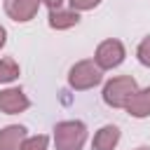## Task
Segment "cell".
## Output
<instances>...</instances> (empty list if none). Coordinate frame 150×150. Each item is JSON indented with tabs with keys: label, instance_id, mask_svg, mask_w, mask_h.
<instances>
[{
	"label": "cell",
	"instance_id": "cell-1",
	"mask_svg": "<svg viewBox=\"0 0 150 150\" xmlns=\"http://www.w3.org/2000/svg\"><path fill=\"white\" fill-rule=\"evenodd\" d=\"M87 141V127L80 120L59 122L54 127V143L56 150H80Z\"/></svg>",
	"mask_w": 150,
	"mask_h": 150
},
{
	"label": "cell",
	"instance_id": "cell-2",
	"mask_svg": "<svg viewBox=\"0 0 150 150\" xmlns=\"http://www.w3.org/2000/svg\"><path fill=\"white\" fill-rule=\"evenodd\" d=\"M134 94H136V80L131 75H120V77H112L105 84L103 101L112 108H124Z\"/></svg>",
	"mask_w": 150,
	"mask_h": 150
},
{
	"label": "cell",
	"instance_id": "cell-3",
	"mask_svg": "<svg viewBox=\"0 0 150 150\" xmlns=\"http://www.w3.org/2000/svg\"><path fill=\"white\" fill-rule=\"evenodd\" d=\"M101 80H103L101 68H98L94 61H89V59L75 63V66L70 68V73H68V84H70L73 89H77V91L91 89V87H96Z\"/></svg>",
	"mask_w": 150,
	"mask_h": 150
},
{
	"label": "cell",
	"instance_id": "cell-4",
	"mask_svg": "<svg viewBox=\"0 0 150 150\" xmlns=\"http://www.w3.org/2000/svg\"><path fill=\"white\" fill-rule=\"evenodd\" d=\"M96 66L101 70H108V68H115L124 61V45L120 40H105L98 45L96 49Z\"/></svg>",
	"mask_w": 150,
	"mask_h": 150
},
{
	"label": "cell",
	"instance_id": "cell-5",
	"mask_svg": "<svg viewBox=\"0 0 150 150\" xmlns=\"http://www.w3.org/2000/svg\"><path fill=\"white\" fill-rule=\"evenodd\" d=\"M28 105H30V101H28V96H26L21 89L12 87V89L0 91V110H2V112H7V115L23 112Z\"/></svg>",
	"mask_w": 150,
	"mask_h": 150
},
{
	"label": "cell",
	"instance_id": "cell-6",
	"mask_svg": "<svg viewBox=\"0 0 150 150\" xmlns=\"http://www.w3.org/2000/svg\"><path fill=\"white\" fill-rule=\"evenodd\" d=\"M40 9V0H5V12L14 21H30Z\"/></svg>",
	"mask_w": 150,
	"mask_h": 150
},
{
	"label": "cell",
	"instance_id": "cell-7",
	"mask_svg": "<svg viewBox=\"0 0 150 150\" xmlns=\"http://www.w3.org/2000/svg\"><path fill=\"white\" fill-rule=\"evenodd\" d=\"M120 141V129L115 124H105L96 131L94 141H91V150H112Z\"/></svg>",
	"mask_w": 150,
	"mask_h": 150
},
{
	"label": "cell",
	"instance_id": "cell-8",
	"mask_svg": "<svg viewBox=\"0 0 150 150\" xmlns=\"http://www.w3.org/2000/svg\"><path fill=\"white\" fill-rule=\"evenodd\" d=\"M23 141H26V129L21 124H12L0 131V150H21Z\"/></svg>",
	"mask_w": 150,
	"mask_h": 150
},
{
	"label": "cell",
	"instance_id": "cell-9",
	"mask_svg": "<svg viewBox=\"0 0 150 150\" xmlns=\"http://www.w3.org/2000/svg\"><path fill=\"white\" fill-rule=\"evenodd\" d=\"M124 108H127L129 115H134V117H148V115H150V87L136 91Z\"/></svg>",
	"mask_w": 150,
	"mask_h": 150
},
{
	"label": "cell",
	"instance_id": "cell-10",
	"mask_svg": "<svg viewBox=\"0 0 150 150\" xmlns=\"http://www.w3.org/2000/svg\"><path fill=\"white\" fill-rule=\"evenodd\" d=\"M80 21V14L77 12H66V9H52L49 12V26L56 28V30H63V28H70V26H77Z\"/></svg>",
	"mask_w": 150,
	"mask_h": 150
},
{
	"label": "cell",
	"instance_id": "cell-11",
	"mask_svg": "<svg viewBox=\"0 0 150 150\" xmlns=\"http://www.w3.org/2000/svg\"><path fill=\"white\" fill-rule=\"evenodd\" d=\"M19 77V66L12 59H0V84L2 82H12Z\"/></svg>",
	"mask_w": 150,
	"mask_h": 150
},
{
	"label": "cell",
	"instance_id": "cell-12",
	"mask_svg": "<svg viewBox=\"0 0 150 150\" xmlns=\"http://www.w3.org/2000/svg\"><path fill=\"white\" fill-rule=\"evenodd\" d=\"M21 150H47V136H30L21 143Z\"/></svg>",
	"mask_w": 150,
	"mask_h": 150
},
{
	"label": "cell",
	"instance_id": "cell-13",
	"mask_svg": "<svg viewBox=\"0 0 150 150\" xmlns=\"http://www.w3.org/2000/svg\"><path fill=\"white\" fill-rule=\"evenodd\" d=\"M138 61L143 66H150V35L138 45Z\"/></svg>",
	"mask_w": 150,
	"mask_h": 150
},
{
	"label": "cell",
	"instance_id": "cell-14",
	"mask_svg": "<svg viewBox=\"0 0 150 150\" xmlns=\"http://www.w3.org/2000/svg\"><path fill=\"white\" fill-rule=\"evenodd\" d=\"M68 2H70L73 12H80V9H94L101 0H68Z\"/></svg>",
	"mask_w": 150,
	"mask_h": 150
},
{
	"label": "cell",
	"instance_id": "cell-15",
	"mask_svg": "<svg viewBox=\"0 0 150 150\" xmlns=\"http://www.w3.org/2000/svg\"><path fill=\"white\" fill-rule=\"evenodd\" d=\"M49 9H61V5H63V0H42Z\"/></svg>",
	"mask_w": 150,
	"mask_h": 150
},
{
	"label": "cell",
	"instance_id": "cell-16",
	"mask_svg": "<svg viewBox=\"0 0 150 150\" xmlns=\"http://www.w3.org/2000/svg\"><path fill=\"white\" fill-rule=\"evenodd\" d=\"M5 40H7V30H5L2 26H0V47L5 45Z\"/></svg>",
	"mask_w": 150,
	"mask_h": 150
},
{
	"label": "cell",
	"instance_id": "cell-17",
	"mask_svg": "<svg viewBox=\"0 0 150 150\" xmlns=\"http://www.w3.org/2000/svg\"><path fill=\"white\" fill-rule=\"evenodd\" d=\"M138 150H150V148H148V145H143V148H138Z\"/></svg>",
	"mask_w": 150,
	"mask_h": 150
}]
</instances>
